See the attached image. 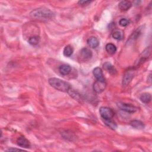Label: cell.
<instances>
[{"label":"cell","instance_id":"obj_1","mask_svg":"<svg viewBox=\"0 0 152 152\" xmlns=\"http://www.w3.org/2000/svg\"><path fill=\"white\" fill-rule=\"evenodd\" d=\"M53 12L46 8H39L33 10L30 13V17L40 21H48L54 17Z\"/></svg>","mask_w":152,"mask_h":152},{"label":"cell","instance_id":"obj_2","mask_svg":"<svg viewBox=\"0 0 152 152\" xmlns=\"http://www.w3.org/2000/svg\"><path fill=\"white\" fill-rule=\"evenodd\" d=\"M49 83L53 87L55 88L57 90L63 92H68L71 89L70 84L68 83L57 78L49 79Z\"/></svg>","mask_w":152,"mask_h":152},{"label":"cell","instance_id":"obj_3","mask_svg":"<svg viewBox=\"0 0 152 152\" xmlns=\"http://www.w3.org/2000/svg\"><path fill=\"white\" fill-rule=\"evenodd\" d=\"M93 56L91 50L87 48H84L80 50L79 57L81 61L86 62L90 60Z\"/></svg>","mask_w":152,"mask_h":152},{"label":"cell","instance_id":"obj_4","mask_svg":"<svg viewBox=\"0 0 152 152\" xmlns=\"http://www.w3.org/2000/svg\"><path fill=\"white\" fill-rule=\"evenodd\" d=\"M99 113L102 120L112 119L114 116L113 110L108 107H101L99 109Z\"/></svg>","mask_w":152,"mask_h":152},{"label":"cell","instance_id":"obj_5","mask_svg":"<svg viewBox=\"0 0 152 152\" xmlns=\"http://www.w3.org/2000/svg\"><path fill=\"white\" fill-rule=\"evenodd\" d=\"M118 107L121 110L128 113H134L138 110V108L134 105L122 102H119L118 104Z\"/></svg>","mask_w":152,"mask_h":152},{"label":"cell","instance_id":"obj_6","mask_svg":"<svg viewBox=\"0 0 152 152\" xmlns=\"http://www.w3.org/2000/svg\"><path fill=\"white\" fill-rule=\"evenodd\" d=\"M107 84L105 81H96L93 84V90L97 93H100L104 91L106 88Z\"/></svg>","mask_w":152,"mask_h":152},{"label":"cell","instance_id":"obj_7","mask_svg":"<svg viewBox=\"0 0 152 152\" xmlns=\"http://www.w3.org/2000/svg\"><path fill=\"white\" fill-rule=\"evenodd\" d=\"M134 72H133V71H127L123 76L122 82V86L124 87L127 86L132 81L134 77Z\"/></svg>","mask_w":152,"mask_h":152},{"label":"cell","instance_id":"obj_8","mask_svg":"<svg viewBox=\"0 0 152 152\" xmlns=\"http://www.w3.org/2000/svg\"><path fill=\"white\" fill-rule=\"evenodd\" d=\"M16 142L17 145L21 147L28 148L30 147V143L29 141L23 136H20L18 137L16 140Z\"/></svg>","mask_w":152,"mask_h":152},{"label":"cell","instance_id":"obj_9","mask_svg":"<svg viewBox=\"0 0 152 152\" xmlns=\"http://www.w3.org/2000/svg\"><path fill=\"white\" fill-rule=\"evenodd\" d=\"M93 74L97 80L105 81V78L104 77L103 71L100 68H99V67L95 68L93 71Z\"/></svg>","mask_w":152,"mask_h":152},{"label":"cell","instance_id":"obj_10","mask_svg":"<svg viewBox=\"0 0 152 152\" xmlns=\"http://www.w3.org/2000/svg\"><path fill=\"white\" fill-rule=\"evenodd\" d=\"M132 6V3L129 1H122L118 4L119 9L122 11H127Z\"/></svg>","mask_w":152,"mask_h":152},{"label":"cell","instance_id":"obj_11","mask_svg":"<svg viewBox=\"0 0 152 152\" xmlns=\"http://www.w3.org/2000/svg\"><path fill=\"white\" fill-rule=\"evenodd\" d=\"M87 43L88 45L91 48H96L99 45V40L96 37H94V36H91V37H89L87 39Z\"/></svg>","mask_w":152,"mask_h":152},{"label":"cell","instance_id":"obj_12","mask_svg":"<svg viewBox=\"0 0 152 152\" xmlns=\"http://www.w3.org/2000/svg\"><path fill=\"white\" fill-rule=\"evenodd\" d=\"M104 68L107 70L108 73H109L111 74H115L117 73V70L112 65V64L109 62H106L104 65H103Z\"/></svg>","mask_w":152,"mask_h":152},{"label":"cell","instance_id":"obj_13","mask_svg":"<svg viewBox=\"0 0 152 152\" xmlns=\"http://www.w3.org/2000/svg\"><path fill=\"white\" fill-rule=\"evenodd\" d=\"M59 71L62 75L66 76L70 73L71 71V67L67 64H63L59 68Z\"/></svg>","mask_w":152,"mask_h":152},{"label":"cell","instance_id":"obj_14","mask_svg":"<svg viewBox=\"0 0 152 152\" xmlns=\"http://www.w3.org/2000/svg\"><path fill=\"white\" fill-rule=\"evenodd\" d=\"M130 124L132 127L135 129L142 130V129H144V124L141 121L138 120H133L130 122Z\"/></svg>","mask_w":152,"mask_h":152},{"label":"cell","instance_id":"obj_15","mask_svg":"<svg viewBox=\"0 0 152 152\" xmlns=\"http://www.w3.org/2000/svg\"><path fill=\"white\" fill-rule=\"evenodd\" d=\"M104 124L108 127L109 128L115 130L117 128V124L116 122L112 119H108V120H102Z\"/></svg>","mask_w":152,"mask_h":152},{"label":"cell","instance_id":"obj_16","mask_svg":"<svg viewBox=\"0 0 152 152\" xmlns=\"http://www.w3.org/2000/svg\"><path fill=\"white\" fill-rule=\"evenodd\" d=\"M106 50L107 51V53H108L109 54H114L116 51H117V47L116 46L111 43H108L106 45Z\"/></svg>","mask_w":152,"mask_h":152},{"label":"cell","instance_id":"obj_17","mask_svg":"<svg viewBox=\"0 0 152 152\" xmlns=\"http://www.w3.org/2000/svg\"><path fill=\"white\" fill-rule=\"evenodd\" d=\"M140 99L143 103L148 104L151 101V94L148 93H144L140 96Z\"/></svg>","mask_w":152,"mask_h":152},{"label":"cell","instance_id":"obj_18","mask_svg":"<svg viewBox=\"0 0 152 152\" xmlns=\"http://www.w3.org/2000/svg\"><path fill=\"white\" fill-rule=\"evenodd\" d=\"M73 54V49L71 46L67 45L66 46L63 50V54L66 57H71Z\"/></svg>","mask_w":152,"mask_h":152},{"label":"cell","instance_id":"obj_19","mask_svg":"<svg viewBox=\"0 0 152 152\" xmlns=\"http://www.w3.org/2000/svg\"><path fill=\"white\" fill-rule=\"evenodd\" d=\"M29 44L33 46L37 45L40 42V37L38 36H33L29 38L28 40Z\"/></svg>","mask_w":152,"mask_h":152},{"label":"cell","instance_id":"obj_20","mask_svg":"<svg viewBox=\"0 0 152 152\" xmlns=\"http://www.w3.org/2000/svg\"><path fill=\"white\" fill-rule=\"evenodd\" d=\"M68 93L70 94V95L74 99H75L77 100H79L81 99V96L80 94L77 92L76 91H75L74 90H73L71 88L68 90Z\"/></svg>","mask_w":152,"mask_h":152},{"label":"cell","instance_id":"obj_21","mask_svg":"<svg viewBox=\"0 0 152 152\" xmlns=\"http://www.w3.org/2000/svg\"><path fill=\"white\" fill-rule=\"evenodd\" d=\"M112 37L117 40H121L123 38V34L121 31L116 30L112 33Z\"/></svg>","mask_w":152,"mask_h":152},{"label":"cell","instance_id":"obj_22","mask_svg":"<svg viewBox=\"0 0 152 152\" xmlns=\"http://www.w3.org/2000/svg\"><path fill=\"white\" fill-rule=\"evenodd\" d=\"M129 23H130V22L127 19H121L119 22L120 25L122 27H126L129 24Z\"/></svg>","mask_w":152,"mask_h":152},{"label":"cell","instance_id":"obj_23","mask_svg":"<svg viewBox=\"0 0 152 152\" xmlns=\"http://www.w3.org/2000/svg\"><path fill=\"white\" fill-rule=\"evenodd\" d=\"M90 3H91L90 1H79V4L81 6H86V5H88Z\"/></svg>","mask_w":152,"mask_h":152},{"label":"cell","instance_id":"obj_24","mask_svg":"<svg viewBox=\"0 0 152 152\" xmlns=\"http://www.w3.org/2000/svg\"><path fill=\"white\" fill-rule=\"evenodd\" d=\"M24 151V150H22V149H20V148H9L8 150H6V151Z\"/></svg>","mask_w":152,"mask_h":152}]
</instances>
